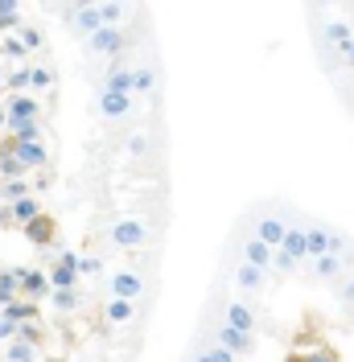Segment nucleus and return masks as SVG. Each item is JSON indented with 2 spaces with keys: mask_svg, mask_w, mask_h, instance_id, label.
<instances>
[{
  "mask_svg": "<svg viewBox=\"0 0 354 362\" xmlns=\"http://www.w3.org/2000/svg\"><path fill=\"white\" fill-rule=\"evenodd\" d=\"M350 243L342 230H330V226H305V259H321V255H346Z\"/></svg>",
  "mask_w": 354,
  "mask_h": 362,
  "instance_id": "nucleus-1",
  "label": "nucleus"
},
{
  "mask_svg": "<svg viewBox=\"0 0 354 362\" xmlns=\"http://www.w3.org/2000/svg\"><path fill=\"white\" fill-rule=\"evenodd\" d=\"M149 239H153V230H149V223H140V218H115L111 223V243L115 247L136 251V247H144Z\"/></svg>",
  "mask_w": 354,
  "mask_h": 362,
  "instance_id": "nucleus-2",
  "label": "nucleus"
},
{
  "mask_svg": "<svg viewBox=\"0 0 354 362\" xmlns=\"http://www.w3.org/2000/svg\"><path fill=\"white\" fill-rule=\"evenodd\" d=\"M45 284H50V293H70V288L79 284V255H74V251H62L58 264L45 276Z\"/></svg>",
  "mask_w": 354,
  "mask_h": 362,
  "instance_id": "nucleus-3",
  "label": "nucleus"
},
{
  "mask_svg": "<svg viewBox=\"0 0 354 362\" xmlns=\"http://www.w3.org/2000/svg\"><path fill=\"white\" fill-rule=\"evenodd\" d=\"M108 293L115 296V300H132V305H140V296H144V280H140V272H111L108 276Z\"/></svg>",
  "mask_w": 354,
  "mask_h": 362,
  "instance_id": "nucleus-4",
  "label": "nucleus"
},
{
  "mask_svg": "<svg viewBox=\"0 0 354 362\" xmlns=\"http://www.w3.org/2000/svg\"><path fill=\"white\" fill-rule=\"evenodd\" d=\"M222 325H231L235 334H256V309L247 300H222Z\"/></svg>",
  "mask_w": 354,
  "mask_h": 362,
  "instance_id": "nucleus-5",
  "label": "nucleus"
},
{
  "mask_svg": "<svg viewBox=\"0 0 354 362\" xmlns=\"http://www.w3.org/2000/svg\"><path fill=\"white\" fill-rule=\"evenodd\" d=\"M285 230H288V223L280 218V214H260V218H256V230H251V239H260L264 247L276 251L280 243H285Z\"/></svg>",
  "mask_w": 354,
  "mask_h": 362,
  "instance_id": "nucleus-6",
  "label": "nucleus"
},
{
  "mask_svg": "<svg viewBox=\"0 0 354 362\" xmlns=\"http://www.w3.org/2000/svg\"><path fill=\"white\" fill-rule=\"evenodd\" d=\"M210 338H215V346H219V350H227V354H231V358H239V354H251V350H256V341L247 338V334H235V329H231V325H215V334H210Z\"/></svg>",
  "mask_w": 354,
  "mask_h": 362,
  "instance_id": "nucleus-7",
  "label": "nucleus"
},
{
  "mask_svg": "<svg viewBox=\"0 0 354 362\" xmlns=\"http://www.w3.org/2000/svg\"><path fill=\"white\" fill-rule=\"evenodd\" d=\"M42 115V103L33 95H13L4 103V124H25V119H38Z\"/></svg>",
  "mask_w": 354,
  "mask_h": 362,
  "instance_id": "nucleus-8",
  "label": "nucleus"
},
{
  "mask_svg": "<svg viewBox=\"0 0 354 362\" xmlns=\"http://www.w3.org/2000/svg\"><path fill=\"white\" fill-rule=\"evenodd\" d=\"M17 293L21 300H38V296L50 293V284H45V272L38 268H17Z\"/></svg>",
  "mask_w": 354,
  "mask_h": 362,
  "instance_id": "nucleus-9",
  "label": "nucleus"
},
{
  "mask_svg": "<svg viewBox=\"0 0 354 362\" xmlns=\"http://www.w3.org/2000/svg\"><path fill=\"white\" fill-rule=\"evenodd\" d=\"M91 49L120 58V49H124V29H95V33H91Z\"/></svg>",
  "mask_w": 354,
  "mask_h": 362,
  "instance_id": "nucleus-10",
  "label": "nucleus"
},
{
  "mask_svg": "<svg viewBox=\"0 0 354 362\" xmlns=\"http://www.w3.org/2000/svg\"><path fill=\"white\" fill-rule=\"evenodd\" d=\"M280 255H288L292 264H301L305 259V226L301 223H288V230H285V243H280Z\"/></svg>",
  "mask_w": 354,
  "mask_h": 362,
  "instance_id": "nucleus-11",
  "label": "nucleus"
},
{
  "mask_svg": "<svg viewBox=\"0 0 354 362\" xmlns=\"http://www.w3.org/2000/svg\"><path fill=\"white\" fill-rule=\"evenodd\" d=\"M128 112H132V99L128 95H111V90L99 95V115L103 119H128Z\"/></svg>",
  "mask_w": 354,
  "mask_h": 362,
  "instance_id": "nucleus-12",
  "label": "nucleus"
},
{
  "mask_svg": "<svg viewBox=\"0 0 354 362\" xmlns=\"http://www.w3.org/2000/svg\"><path fill=\"white\" fill-rule=\"evenodd\" d=\"M244 264H251V268H260V272H272V247H264L260 239L247 235L244 239Z\"/></svg>",
  "mask_w": 354,
  "mask_h": 362,
  "instance_id": "nucleus-13",
  "label": "nucleus"
},
{
  "mask_svg": "<svg viewBox=\"0 0 354 362\" xmlns=\"http://www.w3.org/2000/svg\"><path fill=\"white\" fill-rule=\"evenodd\" d=\"M264 280H268V272H260V268H251V264H239L235 268V284H239V293H260L264 288Z\"/></svg>",
  "mask_w": 354,
  "mask_h": 362,
  "instance_id": "nucleus-14",
  "label": "nucleus"
},
{
  "mask_svg": "<svg viewBox=\"0 0 354 362\" xmlns=\"http://www.w3.org/2000/svg\"><path fill=\"white\" fill-rule=\"evenodd\" d=\"M13 157H17V165H21V169H42L45 160V148H42V140H38V144H13Z\"/></svg>",
  "mask_w": 354,
  "mask_h": 362,
  "instance_id": "nucleus-15",
  "label": "nucleus"
},
{
  "mask_svg": "<svg viewBox=\"0 0 354 362\" xmlns=\"http://www.w3.org/2000/svg\"><path fill=\"white\" fill-rule=\"evenodd\" d=\"M103 90H111V95H128V99H132V70L111 66L108 74H103Z\"/></svg>",
  "mask_w": 354,
  "mask_h": 362,
  "instance_id": "nucleus-16",
  "label": "nucleus"
},
{
  "mask_svg": "<svg viewBox=\"0 0 354 362\" xmlns=\"http://www.w3.org/2000/svg\"><path fill=\"white\" fill-rule=\"evenodd\" d=\"M0 317H4V321H13V325H25V321H33V317H38V305L17 296V300H8V305L0 309Z\"/></svg>",
  "mask_w": 354,
  "mask_h": 362,
  "instance_id": "nucleus-17",
  "label": "nucleus"
},
{
  "mask_svg": "<svg viewBox=\"0 0 354 362\" xmlns=\"http://www.w3.org/2000/svg\"><path fill=\"white\" fill-rule=\"evenodd\" d=\"M309 264H313V276L330 284V280H338V272L346 268V255H321V259H309Z\"/></svg>",
  "mask_w": 354,
  "mask_h": 362,
  "instance_id": "nucleus-18",
  "label": "nucleus"
},
{
  "mask_svg": "<svg viewBox=\"0 0 354 362\" xmlns=\"http://www.w3.org/2000/svg\"><path fill=\"white\" fill-rule=\"evenodd\" d=\"M38 214H42L38 198H21V202H8V214H4V218H13L17 226H25V223H33Z\"/></svg>",
  "mask_w": 354,
  "mask_h": 362,
  "instance_id": "nucleus-19",
  "label": "nucleus"
},
{
  "mask_svg": "<svg viewBox=\"0 0 354 362\" xmlns=\"http://www.w3.org/2000/svg\"><path fill=\"white\" fill-rule=\"evenodd\" d=\"M8 132H13V144H38V136H42V124L38 119H25V124H4Z\"/></svg>",
  "mask_w": 354,
  "mask_h": 362,
  "instance_id": "nucleus-20",
  "label": "nucleus"
},
{
  "mask_svg": "<svg viewBox=\"0 0 354 362\" xmlns=\"http://www.w3.org/2000/svg\"><path fill=\"white\" fill-rule=\"evenodd\" d=\"M103 313H108V321H111V325H128V321L136 317V305H132V300H115V296H111Z\"/></svg>",
  "mask_w": 354,
  "mask_h": 362,
  "instance_id": "nucleus-21",
  "label": "nucleus"
},
{
  "mask_svg": "<svg viewBox=\"0 0 354 362\" xmlns=\"http://www.w3.org/2000/svg\"><path fill=\"white\" fill-rule=\"evenodd\" d=\"M21 230L29 235V239H33V243H50V239H54V223H50L45 214H38L33 223H25Z\"/></svg>",
  "mask_w": 354,
  "mask_h": 362,
  "instance_id": "nucleus-22",
  "label": "nucleus"
},
{
  "mask_svg": "<svg viewBox=\"0 0 354 362\" xmlns=\"http://www.w3.org/2000/svg\"><path fill=\"white\" fill-rule=\"evenodd\" d=\"M99 8V25L103 29H120V21L128 17V4H95Z\"/></svg>",
  "mask_w": 354,
  "mask_h": 362,
  "instance_id": "nucleus-23",
  "label": "nucleus"
},
{
  "mask_svg": "<svg viewBox=\"0 0 354 362\" xmlns=\"http://www.w3.org/2000/svg\"><path fill=\"white\" fill-rule=\"evenodd\" d=\"M4 358L8 362H38V346H25V341H8V346H4Z\"/></svg>",
  "mask_w": 354,
  "mask_h": 362,
  "instance_id": "nucleus-24",
  "label": "nucleus"
},
{
  "mask_svg": "<svg viewBox=\"0 0 354 362\" xmlns=\"http://www.w3.org/2000/svg\"><path fill=\"white\" fill-rule=\"evenodd\" d=\"M74 25H79V29L91 37L95 29H103V25H99V8H95V4H83V8L74 13Z\"/></svg>",
  "mask_w": 354,
  "mask_h": 362,
  "instance_id": "nucleus-25",
  "label": "nucleus"
},
{
  "mask_svg": "<svg viewBox=\"0 0 354 362\" xmlns=\"http://www.w3.org/2000/svg\"><path fill=\"white\" fill-rule=\"evenodd\" d=\"M8 300H17V272L13 268L0 272V309H4Z\"/></svg>",
  "mask_w": 354,
  "mask_h": 362,
  "instance_id": "nucleus-26",
  "label": "nucleus"
},
{
  "mask_svg": "<svg viewBox=\"0 0 354 362\" xmlns=\"http://www.w3.org/2000/svg\"><path fill=\"white\" fill-rule=\"evenodd\" d=\"M4 87L13 90V95H25V90H29V66L8 70V74H4Z\"/></svg>",
  "mask_w": 354,
  "mask_h": 362,
  "instance_id": "nucleus-27",
  "label": "nucleus"
},
{
  "mask_svg": "<svg viewBox=\"0 0 354 362\" xmlns=\"http://www.w3.org/2000/svg\"><path fill=\"white\" fill-rule=\"evenodd\" d=\"M156 87V74L149 66H136L132 70V90H140V95H149V90Z\"/></svg>",
  "mask_w": 354,
  "mask_h": 362,
  "instance_id": "nucleus-28",
  "label": "nucleus"
},
{
  "mask_svg": "<svg viewBox=\"0 0 354 362\" xmlns=\"http://www.w3.org/2000/svg\"><path fill=\"white\" fill-rule=\"evenodd\" d=\"M29 87H33V90H50V87H54V70H50V66H33V70H29Z\"/></svg>",
  "mask_w": 354,
  "mask_h": 362,
  "instance_id": "nucleus-29",
  "label": "nucleus"
},
{
  "mask_svg": "<svg viewBox=\"0 0 354 362\" xmlns=\"http://www.w3.org/2000/svg\"><path fill=\"white\" fill-rule=\"evenodd\" d=\"M0 194L8 198V202H21V198H29V185H25V177H13L0 185Z\"/></svg>",
  "mask_w": 354,
  "mask_h": 362,
  "instance_id": "nucleus-30",
  "label": "nucleus"
},
{
  "mask_svg": "<svg viewBox=\"0 0 354 362\" xmlns=\"http://www.w3.org/2000/svg\"><path fill=\"white\" fill-rule=\"evenodd\" d=\"M326 42H333L338 49H346V42H350V29H346L342 21H330V25H326Z\"/></svg>",
  "mask_w": 354,
  "mask_h": 362,
  "instance_id": "nucleus-31",
  "label": "nucleus"
},
{
  "mask_svg": "<svg viewBox=\"0 0 354 362\" xmlns=\"http://www.w3.org/2000/svg\"><path fill=\"white\" fill-rule=\"evenodd\" d=\"M0 173H4V181H13V177H21L25 169L17 165V157H13V153H0Z\"/></svg>",
  "mask_w": 354,
  "mask_h": 362,
  "instance_id": "nucleus-32",
  "label": "nucleus"
},
{
  "mask_svg": "<svg viewBox=\"0 0 354 362\" xmlns=\"http://www.w3.org/2000/svg\"><path fill=\"white\" fill-rule=\"evenodd\" d=\"M0 49H4V58H13V62H21L25 58V45L17 42V33H8V37L0 42Z\"/></svg>",
  "mask_w": 354,
  "mask_h": 362,
  "instance_id": "nucleus-33",
  "label": "nucleus"
},
{
  "mask_svg": "<svg viewBox=\"0 0 354 362\" xmlns=\"http://www.w3.org/2000/svg\"><path fill=\"white\" fill-rule=\"evenodd\" d=\"M194 362H235L227 350H219V346H206V350H198L194 354Z\"/></svg>",
  "mask_w": 354,
  "mask_h": 362,
  "instance_id": "nucleus-34",
  "label": "nucleus"
},
{
  "mask_svg": "<svg viewBox=\"0 0 354 362\" xmlns=\"http://www.w3.org/2000/svg\"><path fill=\"white\" fill-rule=\"evenodd\" d=\"M50 305L62 309V313H70V309L79 305V296H74V288H70V293H50Z\"/></svg>",
  "mask_w": 354,
  "mask_h": 362,
  "instance_id": "nucleus-35",
  "label": "nucleus"
},
{
  "mask_svg": "<svg viewBox=\"0 0 354 362\" xmlns=\"http://www.w3.org/2000/svg\"><path fill=\"white\" fill-rule=\"evenodd\" d=\"M292 362H338V358H333V350H321V346H313V350H305L301 358H292Z\"/></svg>",
  "mask_w": 354,
  "mask_h": 362,
  "instance_id": "nucleus-36",
  "label": "nucleus"
},
{
  "mask_svg": "<svg viewBox=\"0 0 354 362\" xmlns=\"http://www.w3.org/2000/svg\"><path fill=\"white\" fill-rule=\"evenodd\" d=\"M17 42H21L25 54H29V49H38V45H42V33H38V29H25V25H21V37H17Z\"/></svg>",
  "mask_w": 354,
  "mask_h": 362,
  "instance_id": "nucleus-37",
  "label": "nucleus"
},
{
  "mask_svg": "<svg viewBox=\"0 0 354 362\" xmlns=\"http://www.w3.org/2000/svg\"><path fill=\"white\" fill-rule=\"evenodd\" d=\"M99 272H103V264H99L95 255H83V259H79V276H99Z\"/></svg>",
  "mask_w": 354,
  "mask_h": 362,
  "instance_id": "nucleus-38",
  "label": "nucleus"
},
{
  "mask_svg": "<svg viewBox=\"0 0 354 362\" xmlns=\"http://www.w3.org/2000/svg\"><path fill=\"white\" fill-rule=\"evenodd\" d=\"M144 148H149L144 136H128V153H132V157H144Z\"/></svg>",
  "mask_w": 354,
  "mask_h": 362,
  "instance_id": "nucleus-39",
  "label": "nucleus"
},
{
  "mask_svg": "<svg viewBox=\"0 0 354 362\" xmlns=\"http://www.w3.org/2000/svg\"><path fill=\"white\" fill-rule=\"evenodd\" d=\"M338 296H342V305H350V309H354V276L342 284V293H338Z\"/></svg>",
  "mask_w": 354,
  "mask_h": 362,
  "instance_id": "nucleus-40",
  "label": "nucleus"
},
{
  "mask_svg": "<svg viewBox=\"0 0 354 362\" xmlns=\"http://www.w3.org/2000/svg\"><path fill=\"white\" fill-rule=\"evenodd\" d=\"M13 334H17V325H13V321H4V317H0V341H13Z\"/></svg>",
  "mask_w": 354,
  "mask_h": 362,
  "instance_id": "nucleus-41",
  "label": "nucleus"
},
{
  "mask_svg": "<svg viewBox=\"0 0 354 362\" xmlns=\"http://www.w3.org/2000/svg\"><path fill=\"white\" fill-rule=\"evenodd\" d=\"M342 54H346V62H350V66H354V37H350V42H346V49H342Z\"/></svg>",
  "mask_w": 354,
  "mask_h": 362,
  "instance_id": "nucleus-42",
  "label": "nucleus"
},
{
  "mask_svg": "<svg viewBox=\"0 0 354 362\" xmlns=\"http://www.w3.org/2000/svg\"><path fill=\"white\" fill-rule=\"evenodd\" d=\"M0 128H4V107H0Z\"/></svg>",
  "mask_w": 354,
  "mask_h": 362,
  "instance_id": "nucleus-43",
  "label": "nucleus"
},
{
  "mask_svg": "<svg viewBox=\"0 0 354 362\" xmlns=\"http://www.w3.org/2000/svg\"><path fill=\"white\" fill-rule=\"evenodd\" d=\"M0 87H4V70H0Z\"/></svg>",
  "mask_w": 354,
  "mask_h": 362,
  "instance_id": "nucleus-44",
  "label": "nucleus"
},
{
  "mask_svg": "<svg viewBox=\"0 0 354 362\" xmlns=\"http://www.w3.org/2000/svg\"><path fill=\"white\" fill-rule=\"evenodd\" d=\"M0 223H4V214H0Z\"/></svg>",
  "mask_w": 354,
  "mask_h": 362,
  "instance_id": "nucleus-45",
  "label": "nucleus"
}]
</instances>
